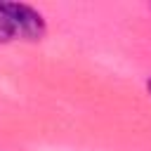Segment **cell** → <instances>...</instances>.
<instances>
[{"label":"cell","mask_w":151,"mask_h":151,"mask_svg":"<svg viewBox=\"0 0 151 151\" xmlns=\"http://www.w3.org/2000/svg\"><path fill=\"white\" fill-rule=\"evenodd\" d=\"M9 40H14V31H12V26H9V21L2 17V12H0V42H9Z\"/></svg>","instance_id":"7a4b0ae2"},{"label":"cell","mask_w":151,"mask_h":151,"mask_svg":"<svg viewBox=\"0 0 151 151\" xmlns=\"http://www.w3.org/2000/svg\"><path fill=\"white\" fill-rule=\"evenodd\" d=\"M0 12L9 21V26L14 31V38L40 40L45 35V31H47L42 14L35 7H31V5H24V2H0Z\"/></svg>","instance_id":"6da1fadb"},{"label":"cell","mask_w":151,"mask_h":151,"mask_svg":"<svg viewBox=\"0 0 151 151\" xmlns=\"http://www.w3.org/2000/svg\"><path fill=\"white\" fill-rule=\"evenodd\" d=\"M146 90H149V92H151V78H149V83H146Z\"/></svg>","instance_id":"3957f363"}]
</instances>
